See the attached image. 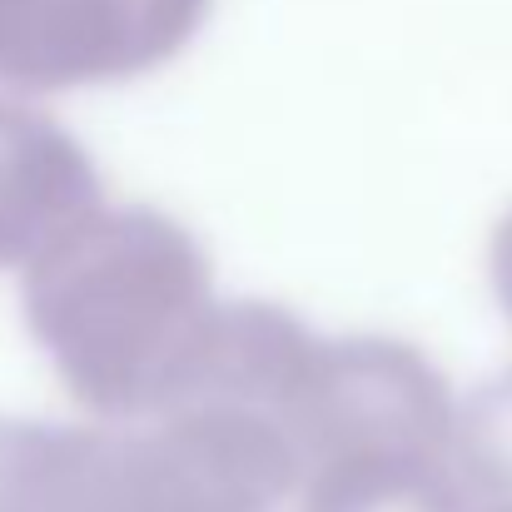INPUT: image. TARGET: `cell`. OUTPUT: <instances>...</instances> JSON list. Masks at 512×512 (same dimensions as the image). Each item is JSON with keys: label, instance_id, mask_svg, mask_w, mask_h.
<instances>
[{"label": "cell", "instance_id": "6da1fadb", "mask_svg": "<svg viewBox=\"0 0 512 512\" xmlns=\"http://www.w3.org/2000/svg\"><path fill=\"white\" fill-rule=\"evenodd\" d=\"M25 324L65 393L110 423L155 418L214 314L194 229L150 204H100L25 264Z\"/></svg>", "mask_w": 512, "mask_h": 512}, {"label": "cell", "instance_id": "ba28073f", "mask_svg": "<svg viewBox=\"0 0 512 512\" xmlns=\"http://www.w3.org/2000/svg\"><path fill=\"white\" fill-rule=\"evenodd\" d=\"M488 274H493V294H498L503 314L512 319V209L493 224V239H488Z\"/></svg>", "mask_w": 512, "mask_h": 512}, {"label": "cell", "instance_id": "7a4b0ae2", "mask_svg": "<svg viewBox=\"0 0 512 512\" xmlns=\"http://www.w3.org/2000/svg\"><path fill=\"white\" fill-rule=\"evenodd\" d=\"M299 488L279 423L184 403L150 428L0 418V512H274Z\"/></svg>", "mask_w": 512, "mask_h": 512}, {"label": "cell", "instance_id": "277c9868", "mask_svg": "<svg viewBox=\"0 0 512 512\" xmlns=\"http://www.w3.org/2000/svg\"><path fill=\"white\" fill-rule=\"evenodd\" d=\"M209 10L214 0H0V80L50 95L155 75Z\"/></svg>", "mask_w": 512, "mask_h": 512}, {"label": "cell", "instance_id": "52a82bcc", "mask_svg": "<svg viewBox=\"0 0 512 512\" xmlns=\"http://www.w3.org/2000/svg\"><path fill=\"white\" fill-rule=\"evenodd\" d=\"M453 473L463 498L512 508V373L488 378L453 423Z\"/></svg>", "mask_w": 512, "mask_h": 512}, {"label": "cell", "instance_id": "9c48e42d", "mask_svg": "<svg viewBox=\"0 0 512 512\" xmlns=\"http://www.w3.org/2000/svg\"><path fill=\"white\" fill-rule=\"evenodd\" d=\"M483 512H512V508H483Z\"/></svg>", "mask_w": 512, "mask_h": 512}, {"label": "cell", "instance_id": "5b68a950", "mask_svg": "<svg viewBox=\"0 0 512 512\" xmlns=\"http://www.w3.org/2000/svg\"><path fill=\"white\" fill-rule=\"evenodd\" d=\"M100 204L85 145L50 115L0 100V269H25Z\"/></svg>", "mask_w": 512, "mask_h": 512}, {"label": "cell", "instance_id": "8992f818", "mask_svg": "<svg viewBox=\"0 0 512 512\" xmlns=\"http://www.w3.org/2000/svg\"><path fill=\"white\" fill-rule=\"evenodd\" d=\"M299 512H468L453 463H343L299 478Z\"/></svg>", "mask_w": 512, "mask_h": 512}, {"label": "cell", "instance_id": "3957f363", "mask_svg": "<svg viewBox=\"0 0 512 512\" xmlns=\"http://www.w3.org/2000/svg\"><path fill=\"white\" fill-rule=\"evenodd\" d=\"M458 398L408 339H319L284 413L299 478L343 463H453Z\"/></svg>", "mask_w": 512, "mask_h": 512}]
</instances>
